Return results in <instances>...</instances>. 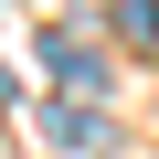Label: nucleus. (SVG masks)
<instances>
[{
  "instance_id": "1",
  "label": "nucleus",
  "mask_w": 159,
  "mask_h": 159,
  "mask_svg": "<svg viewBox=\"0 0 159 159\" xmlns=\"http://www.w3.org/2000/svg\"><path fill=\"white\" fill-rule=\"evenodd\" d=\"M53 74H64V85H74V96H96V85H106V64H96L85 43H53Z\"/></svg>"
},
{
  "instance_id": "2",
  "label": "nucleus",
  "mask_w": 159,
  "mask_h": 159,
  "mask_svg": "<svg viewBox=\"0 0 159 159\" xmlns=\"http://www.w3.org/2000/svg\"><path fill=\"white\" fill-rule=\"evenodd\" d=\"M43 138H53V148H96V117H85V106H43Z\"/></svg>"
}]
</instances>
